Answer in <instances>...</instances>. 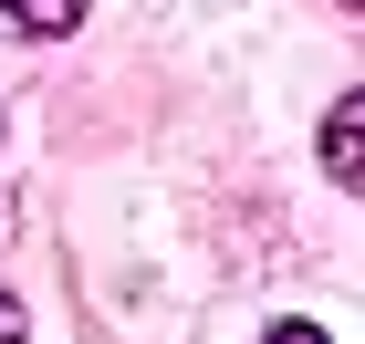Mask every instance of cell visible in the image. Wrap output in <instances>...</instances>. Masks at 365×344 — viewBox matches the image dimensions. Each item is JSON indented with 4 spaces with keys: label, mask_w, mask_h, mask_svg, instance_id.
I'll list each match as a JSON object with an SVG mask.
<instances>
[{
    "label": "cell",
    "mask_w": 365,
    "mask_h": 344,
    "mask_svg": "<svg viewBox=\"0 0 365 344\" xmlns=\"http://www.w3.org/2000/svg\"><path fill=\"white\" fill-rule=\"evenodd\" d=\"M324 167H334L344 188H365V94H344V105L324 115Z\"/></svg>",
    "instance_id": "obj_1"
},
{
    "label": "cell",
    "mask_w": 365,
    "mask_h": 344,
    "mask_svg": "<svg viewBox=\"0 0 365 344\" xmlns=\"http://www.w3.org/2000/svg\"><path fill=\"white\" fill-rule=\"evenodd\" d=\"M355 11H365V0H355Z\"/></svg>",
    "instance_id": "obj_5"
},
{
    "label": "cell",
    "mask_w": 365,
    "mask_h": 344,
    "mask_svg": "<svg viewBox=\"0 0 365 344\" xmlns=\"http://www.w3.org/2000/svg\"><path fill=\"white\" fill-rule=\"evenodd\" d=\"M11 21H21V31H73L84 0H11Z\"/></svg>",
    "instance_id": "obj_2"
},
{
    "label": "cell",
    "mask_w": 365,
    "mask_h": 344,
    "mask_svg": "<svg viewBox=\"0 0 365 344\" xmlns=\"http://www.w3.org/2000/svg\"><path fill=\"white\" fill-rule=\"evenodd\" d=\"M0 344H21V303H11V292H0Z\"/></svg>",
    "instance_id": "obj_3"
},
{
    "label": "cell",
    "mask_w": 365,
    "mask_h": 344,
    "mask_svg": "<svg viewBox=\"0 0 365 344\" xmlns=\"http://www.w3.org/2000/svg\"><path fill=\"white\" fill-rule=\"evenodd\" d=\"M272 344H324V334H313V323H282V334H272Z\"/></svg>",
    "instance_id": "obj_4"
}]
</instances>
